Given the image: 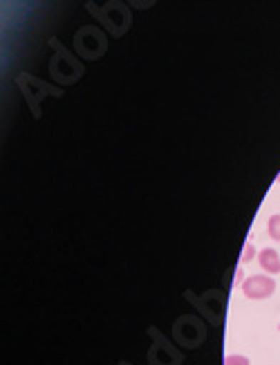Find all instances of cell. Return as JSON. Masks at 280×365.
<instances>
[{"label": "cell", "instance_id": "cell-4", "mask_svg": "<svg viewBox=\"0 0 280 365\" xmlns=\"http://www.w3.org/2000/svg\"><path fill=\"white\" fill-rule=\"evenodd\" d=\"M224 365H249V359L242 354H231L224 359Z\"/></svg>", "mask_w": 280, "mask_h": 365}, {"label": "cell", "instance_id": "cell-6", "mask_svg": "<svg viewBox=\"0 0 280 365\" xmlns=\"http://www.w3.org/2000/svg\"><path fill=\"white\" fill-rule=\"evenodd\" d=\"M276 182H280V173H278V178H276Z\"/></svg>", "mask_w": 280, "mask_h": 365}, {"label": "cell", "instance_id": "cell-2", "mask_svg": "<svg viewBox=\"0 0 280 365\" xmlns=\"http://www.w3.org/2000/svg\"><path fill=\"white\" fill-rule=\"evenodd\" d=\"M258 262H260V267L267 274H274V276L280 274V256H278V251H274V249H262L258 253Z\"/></svg>", "mask_w": 280, "mask_h": 365}, {"label": "cell", "instance_id": "cell-5", "mask_svg": "<svg viewBox=\"0 0 280 365\" xmlns=\"http://www.w3.org/2000/svg\"><path fill=\"white\" fill-rule=\"evenodd\" d=\"M249 260H254V247L252 245H247L244 253H242V262H249Z\"/></svg>", "mask_w": 280, "mask_h": 365}, {"label": "cell", "instance_id": "cell-1", "mask_svg": "<svg viewBox=\"0 0 280 365\" xmlns=\"http://www.w3.org/2000/svg\"><path fill=\"white\" fill-rule=\"evenodd\" d=\"M274 292H276V280L269 276L256 274V276L244 278V282H242V294L249 300H264V298L274 296Z\"/></svg>", "mask_w": 280, "mask_h": 365}, {"label": "cell", "instance_id": "cell-3", "mask_svg": "<svg viewBox=\"0 0 280 365\" xmlns=\"http://www.w3.org/2000/svg\"><path fill=\"white\" fill-rule=\"evenodd\" d=\"M267 231H269V235L274 237V240L280 242V215H278V213L269 217V222H267Z\"/></svg>", "mask_w": 280, "mask_h": 365}]
</instances>
